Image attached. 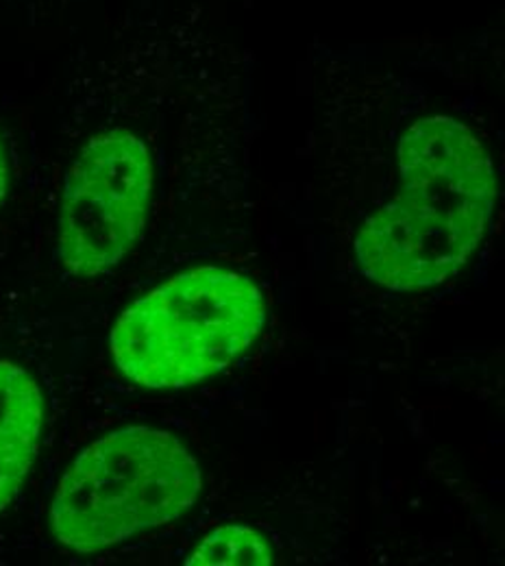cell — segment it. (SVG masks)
Segmentation results:
<instances>
[{
    "instance_id": "1",
    "label": "cell",
    "mask_w": 505,
    "mask_h": 566,
    "mask_svg": "<svg viewBox=\"0 0 505 566\" xmlns=\"http://www.w3.org/2000/svg\"><path fill=\"white\" fill-rule=\"evenodd\" d=\"M399 190L361 224V275L392 292H419L455 277L480 249L497 201L482 138L457 118L417 120L399 140Z\"/></svg>"
},
{
    "instance_id": "2",
    "label": "cell",
    "mask_w": 505,
    "mask_h": 566,
    "mask_svg": "<svg viewBox=\"0 0 505 566\" xmlns=\"http://www.w3.org/2000/svg\"><path fill=\"white\" fill-rule=\"evenodd\" d=\"M264 325L266 298L255 283L201 266L131 303L109 334V352L118 370L143 388H186L246 354Z\"/></svg>"
},
{
    "instance_id": "3",
    "label": "cell",
    "mask_w": 505,
    "mask_h": 566,
    "mask_svg": "<svg viewBox=\"0 0 505 566\" xmlns=\"http://www.w3.org/2000/svg\"><path fill=\"white\" fill-rule=\"evenodd\" d=\"M203 475L190 449L155 427H123L78 453L51 503V532L76 554H96L183 516Z\"/></svg>"
},
{
    "instance_id": "4",
    "label": "cell",
    "mask_w": 505,
    "mask_h": 566,
    "mask_svg": "<svg viewBox=\"0 0 505 566\" xmlns=\"http://www.w3.org/2000/svg\"><path fill=\"white\" fill-rule=\"evenodd\" d=\"M152 186V155L131 129L114 127L83 144L60 208V260L71 275H105L129 255L145 231Z\"/></svg>"
},
{
    "instance_id": "5",
    "label": "cell",
    "mask_w": 505,
    "mask_h": 566,
    "mask_svg": "<svg viewBox=\"0 0 505 566\" xmlns=\"http://www.w3.org/2000/svg\"><path fill=\"white\" fill-rule=\"evenodd\" d=\"M44 397L18 364L0 359V512L20 493L40 447Z\"/></svg>"
},
{
    "instance_id": "6",
    "label": "cell",
    "mask_w": 505,
    "mask_h": 566,
    "mask_svg": "<svg viewBox=\"0 0 505 566\" xmlns=\"http://www.w3.org/2000/svg\"><path fill=\"white\" fill-rule=\"evenodd\" d=\"M275 563V552L269 541L246 525H222L206 536L190 554V566H269Z\"/></svg>"
},
{
    "instance_id": "7",
    "label": "cell",
    "mask_w": 505,
    "mask_h": 566,
    "mask_svg": "<svg viewBox=\"0 0 505 566\" xmlns=\"http://www.w3.org/2000/svg\"><path fill=\"white\" fill-rule=\"evenodd\" d=\"M7 197V161H4V153L0 146V203Z\"/></svg>"
}]
</instances>
